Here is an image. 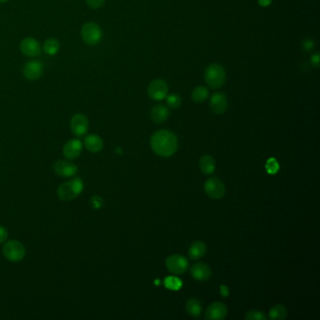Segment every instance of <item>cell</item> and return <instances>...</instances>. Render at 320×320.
I'll return each instance as SVG.
<instances>
[{"instance_id": "obj_1", "label": "cell", "mask_w": 320, "mask_h": 320, "mask_svg": "<svg viewBox=\"0 0 320 320\" xmlns=\"http://www.w3.org/2000/svg\"><path fill=\"white\" fill-rule=\"evenodd\" d=\"M150 147L158 156L170 157L178 150V139L170 131L160 130L152 134Z\"/></svg>"}, {"instance_id": "obj_2", "label": "cell", "mask_w": 320, "mask_h": 320, "mask_svg": "<svg viewBox=\"0 0 320 320\" xmlns=\"http://www.w3.org/2000/svg\"><path fill=\"white\" fill-rule=\"evenodd\" d=\"M204 78L207 85L211 88L217 89L224 85L226 81V72L222 65L212 63L206 68Z\"/></svg>"}, {"instance_id": "obj_3", "label": "cell", "mask_w": 320, "mask_h": 320, "mask_svg": "<svg viewBox=\"0 0 320 320\" xmlns=\"http://www.w3.org/2000/svg\"><path fill=\"white\" fill-rule=\"evenodd\" d=\"M84 190V183L81 179L75 178L61 184L57 190V195L60 200L72 201Z\"/></svg>"}, {"instance_id": "obj_4", "label": "cell", "mask_w": 320, "mask_h": 320, "mask_svg": "<svg viewBox=\"0 0 320 320\" xmlns=\"http://www.w3.org/2000/svg\"><path fill=\"white\" fill-rule=\"evenodd\" d=\"M81 37L87 45L95 46L101 43L103 39V31L98 24L88 22L83 26L81 29Z\"/></svg>"}, {"instance_id": "obj_5", "label": "cell", "mask_w": 320, "mask_h": 320, "mask_svg": "<svg viewBox=\"0 0 320 320\" xmlns=\"http://www.w3.org/2000/svg\"><path fill=\"white\" fill-rule=\"evenodd\" d=\"M3 255L11 262H20L26 256V248L20 241L11 240L3 246Z\"/></svg>"}, {"instance_id": "obj_6", "label": "cell", "mask_w": 320, "mask_h": 320, "mask_svg": "<svg viewBox=\"0 0 320 320\" xmlns=\"http://www.w3.org/2000/svg\"><path fill=\"white\" fill-rule=\"evenodd\" d=\"M148 94L153 101H162L168 95V85L162 79H154L148 86Z\"/></svg>"}, {"instance_id": "obj_7", "label": "cell", "mask_w": 320, "mask_h": 320, "mask_svg": "<svg viewBox=\"0 0 320 320\" xmlns=\"http://www.w3.org/2000/svg\"><path fill=\"white\" fill-rule=\"evenodd\" d=\"M165 265L171 273L180 275L187 270V268L189 267V262L184 256L181 255H173L166 258Z\"/></svg>"}, {"instance_id": "obj_8", "label": "cell", "mask_w": 320, "mask_h": 320, "mask_svg": "<svg viewBox=\"0 0 320 320\" xmlns=\"http://www.w3.org/2000/svg\"><path fill=\"white\" fill-rule=\"evenodd\" d=\"M204 190L206 193L213 199L222 198L225 193L224 183L218 178H210L204 184Z\"/></svg>"}, {"instance_id": "obj_9", "label": "cell", "mask_w": 320, "mask_h": 320, "mask_svg": "<svg viewBox=\"0 0 320 320\" xmlns=\"http://www.w3.org/2000/svg\"><path fill=\"white\" fill-rule=\"evenodd\" d=\"M70 127L75 135L78 137H81V136H84L88 132L89 122L84 114L78 113V114H75V116L71 119Z\"/></svg>"}, {"instance_id": "obj_10", "label": "cell", "mask_w": 320, "mask_h": 320, "mask_svg": "<svg viewBox=\"0 0 320 320\" xmlns=\"http://www.w3.org/2000/svg\"><path fill=\"white\" fill-rule=\"evenodd\" d=\"M211 110L216 115H223L228 107V100L224 92L217 91L210 99Z\"/></svg>"}, {"instance_id": "obj_11", "label": "cell", "mask_w": 320, "mask_h": 320, "mask_svg": "<svg viewBox=\"0 0 320 320\" xmlns=\"http://www.w3.org/2000/svg\"><path fill=\"white\" fill-rule=\"evenodd\" d=\"M77 166L70 160H57L53 164V171L55 174L61 178H72L75 177L77 173Z\"/></svg>"}, {"instance_id": "obj_12", "label": "cell", "mask_w": 320, "mask_h": 320, "mask_svg": "<svg viewBox=\"0 0 320 320\" xmlns=\"http://www.w3.org/2000/svg\"><path fill=\"white\" fill-rule=\"evenodd\" d=\"M83 150V143L79 139L69 140L63 147V155L67 160L77 159Z\"/></svg>"}, {"instance_id": "obj_13", "label": "cell", "mask_w": 320, "mask_h": 320, "mask_svg": "<svg viewBox=\"0 0 320 320\" xmlns=\"http://www.w3.org/2000/svg\"><path fill=\"white\" fill-rule=\"evenodd\" d=\"M20 50L22 53L27 56L36 57L41 53L42 48L40 43L36 39L27 37L25 38L20 43Z\"/></svg>"}, {"instance_id": "obj_14", "label": "cell", "mask_w": 320, "mask_h": 320, "mask_svg": "<svg viewBox=\"0 0 320 320\" xmlns=\"http://www.w3.org/2000/svg\"><path fill=\"white\" fill-rule=\"evenodd\" d=\"M43 70L44 67L42 62H40L39 60H31L25 65L23 74L27 79L30 81H35L41 78V76L43 74Z\"/></svg>"}, {"instance_id": "obj_15", "label": "cell", "mask_w": 320, "mask_h": 320, "mask_svg": "<svg viewBox=\"0 0 320 320\" xmlns=\"http://www.w3.org/2000/svg\"><path fill=\"white\" fill-rule=\"evenodd\" d=\"M227 316V308L224 303L216 301L206 310L205 318L208 320H223Z\"/></svg>"}, {"instance_id": "obj_16", "label": "cell", "mask_w": 320, "mask_h": 320, "mask_svg": "<svg viewBox=\"0 0 320 320\" xmlns=\"http://www.w3.org/2000/svg\"><path fill=\"white\" fill-rule=\"evenodd\" d=\"M191 275L197 281L206 282L212 277V269L205 263H196L191 268Z\"/></svg>"}, {"instance_id": "obj_17", "label": "cell", "mask_w": 320, "mask_h": 320, "mask_svg": "<svg viewBox=\"0 0 320 320\" xmlns=\"http://www.w3.org/2000/svg\"><path fill=\"white\" fill-rule=\"evenodd\" d=\"M169 116H170L169 108L163 105H157L151 109L150 118L156 124H161L165 122L169 118Z\"/></svg>"}, {"instance_id": "obj_18", "label": "cell", "mask_w": 320, "mask_h": 320, "mask_svg": "<svg viewBox=\"0 0 320 320\" xmlns=\"http://www.w3.org/2000/svg\"><path fill=\"white\" fill-rule=\"evenodd\" d=\"M84 146L85 149L92 152V153H97L100 152L104 148V141L99 135L97 134H88L85 137L84 140Z\"/></svg>"}, {"instance_id": "obj_19", "label": "cell", "mask_w": 320, "mask_h": 320, "mask_svg": "<svg viewBox=\"0 0 320 320\" xmlns=\"http://www.w3.org/2000/svg\"><path fill=\"white\" fill-rule=\"evenodd\" d=\"M207 253V245L203 241H195L193 242L188 252L189 257L192 260H198L202 258Z\"/></svg>"}, {"instance_id": "obj_20", "label": "cell", "mask_w": 320, "mask_h": 320, "mask_svg": "<svg viewBox=\"0 0 320 320\" xmlns=\"http://www.w3.org/2000/svg\"><path fill=\"white\" fill-rule=\"evenodd\" d=\"M216 167V162L213 157L211 155H204L199 160V168L203 174H213Z\"/></svg>"}, {"instance_id": "obj_21", "label": "cell", "mask_w": 320, "mask_h": 320, "mask_svg": "<svg viewBox=\"0 0 320 320\" xmlns=\"http://www.w3.org/2000/svg\"><path fill=\"white\" fill-rule=\"evenodd\" d=\"M185 308H186V312L188 313V315L191 316L192 318H198L201 315V312H202V307H201L200 301L197 299H194V298L188 299Z\"/></svg>"}, {"instance_id": "obj_22", "label": "cell", "mask_w": 320, "mask_h": 320, "mask_svg": "<svg viewBox=\"0 0 320 320\" xmlns=\"http://www.w3.org/2000/svg\"><path fill=\"white\" fill-rule=\"evenodd\" d=\"M209 89L204 86V85H198L196 86L192 92V100L194 102V103H197V104H201V103H204L208 97H209Z\"/></svg>"}, {"instance_id": "obj_23", "label": "cell", "mask_w": 320, "mask_h": 320, "mask_svg": "<svg viewBox=\"0 0 320 320\" xmlns=\"http://www.w3.org/2000/svg\"><path fill=\"white\" fill-rule=\"evenodd\" d=\"M269 319L272 320H286L288 316V310L283 304H276L269 310Z\"/></svg>"}, {"instance_id": "obj_24", "label": "cell", "mask_w": 320, "mask_h": 320, "mask_svg": "<svg viewBox=\"0 0 320 320\" xmlns=\"http://www.w3.org/2000/svg\"><path fill=\"white\" fill-rule=\"evenodd\" d=\"M60 49V43L55 38H49L43 44V51L49 55H54Z\"/></svg>"}, {"instance_id": "obj_25", "label": "cell", "mask_w": 320, "mask_h": 320, "mask_svg": "<svg viewBox=\"0 0 320 320\" xmlns=\"http://www.w3.org/2000/svg\"><path fill=\"white\" fill-rule=\"evenodd\" d=\"M166 105L171 109H177L182 107V97L178 94H170L166 96Z\"/></svg>"}, {"instance_id": "obj_26", "label": "cell", "mask_w": 320, "mask_h": 320, "mask_svg": "<svg viewBox=\"0 0 320 320\" xmlns=\"http://www.w3.org/2000/svg\"><path fill=\"white\" fill-rule=\"evenodd\" d=\"M164 286L165 288L177 291L182 287V281L179 278L170 276V277L165 278L164 280Z\"/></svg>"}, {"instance_id": "obj_27", "label": "cell", "mask_w": 320, "mask_h": 320, "mask_svg": "<svg viewBox=\"0 0 320 320\" xmlns=\"http://www.w3.org/2000/svg\"><path fill=\"white\" fill-rule=\"evenodd\" d=\"M246 320H266L267 317L266 315L261 312V311H257V310H251L249 311L245 315Z\"/></svg>"}, {"instance_id": "obj_28", "label": "cell", "mask_w": 320, "mask_h": 320, "mask_svg": "<svg viewBox=\"0 0 320 320\" xmlns=\"http://www.w3.org/2000/svg\"><path fill=\"white\" fill-rule=\"evenodd\" d=\"M266 168H267V171L269 174L276 173L278 169H279V164H278L277 160H275V159H269L267 161Z\"/></svg>"}, {"instance_id": "obj_29", "label": "cell", "mask_w": 320, "mask_h": 320, "mask_svg": "<svg viewBox=\"0 0 320 320\" xmlns=\"http://www.w3.org/2000/svg\"><path fill=\"white\" fill-rule=\"evenodd\" d=\"M106 3V0H86L87 6L91 10H98L102 8Z\"/></svg>"}, {"instance_id": "obj_30", "label": "cell", "mask_w": 320, "mask_h": 320, "mask_svg": "<svg viewBox=\"0 0 320 320\" xmlns=\"http://www.w3.org/2000/svg\"><path fill=\"white\" fill-rule=\"evenodd\" d=\"M310 62H311V65L315 68V69H319L320 66V53L317 52V53H313L310 57Z\"/></svg>"}, {"instance_id": "obj_31", "label": "cell", "mask_w": 320, "mask_h": 320, "mask_svg": "<svg viewBox=\"0 0 320 320\" xmlns=\"http://www.w3.org/2000/svg\"><path fill=\"white\" fill-rule=\"evenodd\" d=\"M302 48L305 52H311L315 48V42L312 39H306L302 43Z\"/></svg>"}, {"instance_id": "obj_32", "label": "cell", "mask_w": 320, "mask_h": 320, "mask_svg": "<svg viewBox=\"0 0 320 320\" xmlns=\"http://www.w3.org/2000/svg\"><path fill=\"white\" fill-rule=\"evenodd\" d=\"M90 205L94 208V209H101L104 205V201L100 196H93L90 199Z\"/></svg>"}, {"instance_id": "obj_33", "label": "cell", "mask_w": 320, "mask_h": 320, "mask_svg": "<svg viewBox=\"0 0 320 320\" xmlns=\"http://www.w3.org/2000/svg\"><path fill=\"white\" fill-rule=\"evenodd\" d=\"M8 236H9V233H8L7 229L4 226L0 225V244L7 240Z\"/></svg>"}, {"instance_id": "obj_34", "label": "cell", "mask_w": 320, "mask_h": 320, "mask_svg": "<svg viewBox=\"0 0 320 320\" xmlns=\"http://www.w3.org/2000/svg\"><path fill=\"white\" fill-rule=\"evenodd\" d=\"M272 1L273 0H258V4H259V6H261L263 8H266L272 3Z\"/></svg>"}, {"instance_id": "obj_35", "label": "cell", "mask_w": 320, "mask_h": 320, "mask_svg": "<svg viewBox=\"0 0 320 320\" xmlns=\"http://www.w3.org/2000/svg\"><path fill=\"white\" fill-rule=\"evenodd\" d=\"M220 289H221V295L223 297H227L229 295V290H228V288L225 287V286H221L220 287Z\"/></svg>"}, {"instance_id": "obj_36", "label": "cell", "mask_w": 320, "mask_h": 320, "mask_svg": "<svg viewBox=\"0 0 320 320\" xmlns=\"http://www.w3.org/2000/svg\"><path fill=\"white\" fill-rule=\"evenodd\" d=\"M9 0H0V4H4V3H7Z\"/></svg>"}]
</instances>
